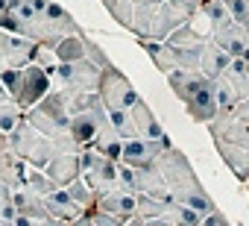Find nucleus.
<instances>
[{"label": "nucleus", "mask_w": 249, "mask_h": 226, "mask_svg": "<svg viewBox=\"0 0 249 226\" xmlns=\"http://www.w3.org/2000/svg\"><path fill=\"white\" fill-rule=\"evenodd\" d=\"M103 6L138 41H167L199 15L202 0H103Z\"/></svg>", "instance_id": "nucleus-1"}, {"label": "nucleus", "mask_w": 249, "mask_h": 226, "mask_svg": "<svg viewBox=\"0 0 249 226\" xmlns=\"http://www.w3.org/2000/svg\"><path fill=\"white\" fill-rule=\"evenodd\" d=\"M156 170L161 173V179H164V185H167L170 200H176V203H182V206H191V208H194V211H199L202 217H205V214H211V211L217 208V206H214V200L208 197V191L202 188V182H199V176H196L194 165L188 162V156H185L176 144H170V147L159 156Z\"/></svg>", "instance_id": "nucleus-2"}, {"label": "nucleus", "mask_w": 249, "mask_h": 226, "mask_svg": "<svg viewBox=\"0 0 249 226\" xmlns=\"http://www.w3.org/2000/svg\"><path fill=\"white\" fill-rule=\"evenodd\" d=\"M208 135L234 179L249 182V121L237 115H217L208 124Z\"/></svg>", "instance_id": "nucleus-3"}, {"label": "nucleus", "mask_w": 249, "mask_h": 226, "mask_svg": "<svg viewBox=\"0 0 249 226\" xmlns=\"http://www.w3.org/2000/svg\"><path fill=\"white\" fill-rule=\"evenodd\" d=\"M27 121L56 147V153H79V147L71 135V115H68L62 91L53 88L36 109L27 112Z\"/></svg>", "instance_id": "nucleus-4"}, {"label": "nucleus", "mask_w": 249, "mask_h": 226, "mask_svg": "<svg viewBox=\"0 0 249 226\" xmlns=\"http://www.w3.org/2000/svg\"><path fill=\"white\" fill-rule=\"evenodd\" d=\"M79 33H85V30L79 27V21H76L62 3H53V0H47V9H44L30 27L21 30L24 38L36 41V44L44 47V50H53L59 41H65L68 36H79Z\"/></svg>", "instance_id": "nucleus-5"}, {"label": "nucleus", "mask_w": 249, "mask_h": 226, "mask_svg": "<svg viewBox=\"0 0 249 226\" xmlns=\"http://www.w3.org/2000/svg\"><path fill=\"white\" fill-rule=\"evenodd\" d=\"M9 144H12V150H15L30 168H38V170H44V168L59 156L56 147H53V144L27 121V118H24V124L9 135Z\"/></svg>", "instance_id": "nucleus-6"}, {"label": "nucleus", "mask_w": 249, "mask_h": 226, "mask_svg": "<svg viewBox=\"0 0 249 226\" xmlns=\"http://www.w3.org/2000/svg\"><path fill=\"white\" fill-rule=\"evenodd\" d=\"M97 94H100V103H103L106 112H111V109L129 112V109H135V103H141V94L132 88V79L123 74L117 65H111V68L103 71Z\"/></svg>", "instance_id": "nucleus-7"}, {"label": "nucleus", "mask_w": 249, "mask_h": 226, "mask_svg": "<svg viewBox=\"0 0 249 226\" xmlns=\"http://www.w3.org/2000/svg\"><path fill=\"white\" fill-rule=\"evenodd\" d=\"M100 76L103 71H97L88 62H71V65H59L53 74V88L65 91V94H97L100 88Z\"/></svg>", "instance_id": "nucleus-8"}, {"label": "nucleus", "mask_w": 249, "mask_h": 226, "mask_svg": "<svg viewBox=\"0 0 249 226\" xmlns=\"http://www.w3.org/2000/svg\"><path fill=\"white\" fill-rule=\"evenodd\" d=\"M50 91H53V76H50L44 68H38V65L33 62V65H27V68L18 71V88H15V94H12V100L18 103V109L30 112V109H36Z\"/></svg>", "instance_id": "nucleus-9"}, {"label": "nucleus", "mask_w": 249, "mask_h": 226, "mask_svg": "<svg viewBox=\"0 0 249 226\" xmlns=\"http://www.w3.org/2000/svg\"><path fill=\"white\" fill-rule=\"evenodd\" d=\"M38 50L41 47L36 41L0 30V68H3V71H21V68L33 65L36 56H38Z\"/></svg>", "instance_id": "nucleus-10"}, {"label": "nucleus", "mask_w": 249, "mask_h": 226, "mask_svg": "<svg viewBox=\"0 0 249 226\" xmlns=\"http://www.w3.org/2000/svg\"><path fill=\"white\" fill-rule=\"evenodd\" d=\"M173 141L164 135L159 141H147V138H132L123 141V153H120V165H126L132 170H144V168H156L159 156L170 147Z\"/></svg>", "instance_id": "nucleus-11"}, {"label": "nucleus", "mask_w": 249, "mask_h": 226, "mask_svg": "<svg viewBox=\"0 0 249 226\" xmlns=\"http://www.w3.org/2000/svg\"><path fill=\"white\" fill-rule=\"evenodd\" d=\"M106 127H108V118H106L103 103L94 106V109H88V112H79V115L71 118V135H73V141H76L79 150L91 147V144L97 141V135H100Z\"/></svg>", "instance_id": "nucleus-12"}, {"label": "nucleus", "mask_w": 249, "mask_h": 226, "mask_svg": "<svg viewBox=\"0 0 249 226\" xmlns=\"http://www.w3.org/2000/svg\"><path fill=\"white\" fill-rule=\"evenodd\" d=\"M27 170H30V165L12 150L9 135H0V182L12 191H18L27 182Z\"/></svg>", "instance_id": "nucleus-13"}, {"label": "nucleus", "mask_w": 249, "mask_h": 226, "mask_svg": "<svg viewBox=\"0 0 249 226\" xmlns=\"http://www.w3.org/2000/svg\"><path fill=\"white\" fill-rule=\"evenodd\" d=\"M97 208L108 217H117V220H129L138 214V194L126 191V188H108L106 194L97 197Z\"/></svg>", "instance_id": "nucleus-14"}, {"label": "nucleus", "mask_w": 249, "mask_h": 226, "mask_svg": "<svg viewBox=\"0 0 249 226\" xmlns=\"http://www.w3.org/2000/svg\"><path fill=\"white\" fill-rule=\"evenodd\" d=\"M220 50H226L231 59H240L243 56V50H246V44H249V33L243 30V27H237L234 21H229V24H223V27H217V30H211V36H208Z\"/></svg>", "instance_id": "nucleus-15"}, {"label": "nucleus", "mask_w": 249, "mask_h": 226, "mask_svg": "<svg viewBox=\"0 0 249 226\" xmlns=\"http://www.w3.org/2000/svg\"><path fill=\"white\" fill-rule=\"evenodd\" d=\"M44 173L53 179L56 188H68L71 182L82 179V170H79V153H59L47 168Z\"/></svg>", "instance_id": "nucleus-16"}, {"label": "nucleus", "mask_w": 249, "mask_h": 226, "mask_svg": "<svg viewBox=\"0 0 249 226\" xmlns=\"http://www.w3.org/2000/svg\"><path fill=\"white\" fill-rule=\"evenodd\" d=\"M229 65H231V56L226 53V50H220L211 38H205V44H202V50H199V74H205L208 79H220L226 71H229Z\"/></svg>", "instance_id": "nucleus-17"}, {"label": "nucleus", "mask_w": 249, "mask_h": 226, "mask_svg": "<svg viewBox=\"0 0 249 226\" xmlns=\"http://www.w3.org/2000/svg\"><path fill=\"white\" fill-rule=\"evenodd\" d=\"M82 179H85V185L100 197V194H106L108 188H117V185H120V162L100 159V165H97L91 173H85Z\"/></svg>", "instance_id": "nucleus-18"}, {"label": "nucleus", "mask_w": 249, "mask_h": 226, "mask_svg": "<svg viewBox=\"0 0 249 226\" xmlns=\"http://www.w3.org/2000/svg\"><path fill=\"white\" fill-rule=\"evenodd\" d=\"M132 127H135V135L138 138H147V141H159V138L167 135L161 130V124H159V118H156V112L144 100L135 103V109H132Z\"/></svg>", "instance_id": "nucleus-19"}, {"label": "nucleus", "mask_w": 249, "mask_h": 226, "mask_svg": "<svg viewBox=\"0 0 249 226\" xmlns=\"http://www.w3.org/2000/svg\"><path fill=\"white\" fill-rule=\"evenodd\" d=\"M44 206H47V211H50V217H56V220H65V223H76V220H82L85 217V211L68 197V191L65 188H59V191H53L50 197H44Z\"/></svg>", "instance_id": "nucleus-20"}, {"label": "nucleus", "mask_w": 249, "mask_h": 226, "mask_svg": "<svg viewBox=\"0 0 249 226\" xmlns=\"http://www.w3.org/2000/svg\"><path fill=\"white\" fill-rule=\"evenodd\" d=\"M12 203H15V214L18 217H33V220H47L50 217V211L44 206V197L33 194L30 188L12 191Z\"/></svg>", "instance_id": "nucleus-21"}, {"label": "nucleus", "mask_w": 249, "mask_h": 226, "mask_svg": "<svg viewBox=\"0 0 249 226\" xmlns=\"http://www.w3.org/2000/svg\"><path fill=\"white\" fill-rule=\"evenodd\" d=\"M156 223H167V226H199L202 223V214L194 211L191 206H182L176 200H167L164 203V211Z\"/></svg>", "instance_id": "nucleus-22"}, {"label": "nucleus", "mask_w": 249, "mask_h": 226, "mask_svg": "<svg viewBox=\"0 0 249 226\" xmlns=\"http://www.w3.org/2000/svg\"><path fill=\"white\" fill-rule=\"evenodd\" d=\"M85 38L88 33H79V36H68L65 41H59L53 47V56L59 65H71V62H85Z\"/></svg>", "instance_id": "nucleus-23"}, {"label": "nucleus", "mask_w": 249, "mask_h": 226, "mask_svg": "<svg viewBox=\"0 0 249 226\" xmlns=\"http://www.w3.org/2000/svg\"><path fill=\"white\" fill-rule=\"evenodd\" d=\"M103 159H111V162H120V153H123V138L111 130V127H106L100 135H97V141L91 144Z\"/></svg>", "instance_id": "nucleus-24"}, {"label": "nucleus", "mask_w": 249, "mask_h": 226, "mask_svg": "<svg viewBox=\"0 0 249 226\" xmlns=\"http://www.w3.org/2000/svg\"><path fill=\"white\" fill-rule=\"evenodd\" d=\"M237 103H240L237 88L231 85L229 76H220L217 79V115H231V112L237 109Z\"/></svg>", "instance_id": "nucleus-25"}, {"label": "nucleus", "mask_w": 249, "mask_h": 226, "mask_svg": "<svg viewBox=\"0 0 249 226\" xmlns=\"http://www.w3.org/2000/svg\"><path fill=\"white\" fill-rule=\"evenodd\" d=\"M106 118H108V127H111L123 141L138 138V135H135V127H132V109H129V112H123V109H111V112H106Z\"/></svg>", "instance_id": "nucleus-26"}, {"label": "nucleus", "mask_w": 249, "mask_h": 226, "mask_svg": "<svg viewBox=\"0 0 249 226\" xmlns=\"http://www.w3.org/2000/svg\"><path fill=\"white\" fill-rule=\"evenodd\" d=\"M24 118H27V112L18 109L15 100L12 103H3V106H0V135H12L24 124Z\"/></svg>", "instance_id": "nucleus-27"}, {"label": "nucleus", "mask_w": 249, "mask_h": 226, "mask_svg": "<svg viewBox=\"0 0 249 226\" xmlns=\"http://www.w3.org/2000/svg\"><path fill=\"white\" fill-rule=\"evenodd\" d=\"M65 191H68V197H71V200H73V203H76V206L85 211V214H91V211L97 208V194H94V191L85 185V179H76V182H71Z\"/></svg>", "instance_id": "nucleus-28"}, {"label": "nucleus", "mask_w": 249, "mask_h": 226, "mask_svg": "<svg viewBox=\"0 0 249 226\" xmlns=\"http://www.w3.org/2000/svg\"><path fill=\"white\" fill-rule=\"evenodd\" d=\"M24 188H30V191L38 194V197H50L53 191H59V188L53 185V179H50L44 170H38V168H30V170H27V182H24Z\"/></svg>", "instance_id": "nucleus-29"}, {"label": "nucleus", "mask_w": 249, "mask_h": 226, "mask_svg": "<svg viewBox=\"0 0 249 226\" xmlns=\"http://www.w3.org/2000/svg\"><path fill=\"white\" fill-rule=\"evenodd\" d=\"M85 62H88V65H94L97 71H106V68H111V65H114V62L106 56V50H103L91 36L85 38Z\"/></svg>", "instance_id": "nucleus-30"}, {"label": "nucleus", "mask_w": 249, "mask_h": 226, "mask_svg": "<svg viewBox=\"0 0 249 226\" xmlns=\"http://www.w3.org/2000/svg\"><path fill=\"white\" fill-rule=\"evenodd\" d=\"M73 226H126L123 220H117V217H108V214H103L100 208H94L91 214H85L82 220H76Z\"/></svg>", "instance_id": "nucleus-31"}, {"label": "nucleus", "mask_w": 249, "mask_h": 226, "mask_svg": "<svg viewBox=\"0 0 249 226\" xmlns=\"http://www.w3.org/2000/svg\"><path fill=\"white\" fill-rule=\"evenodd\" d=\"M0 214L9 217V220L18 217V214H15V203H12V191H9V188H6V191H0Z\"/></svg>", "instance_id": "nucleus-32"}, {"label": "nucleus", "mask_w": 249, "mask_h": 226, "mask_svg": "<svg viewBox=\"0 0 249 226\" xmlns=\"http://www.w3.org/2000/svg\"><path fill=\"white\" fill-rule=\"evenodd\" d=\"M199 226H231V220H229L220 208H214L211 214H205V217H202V223H199Z\"/></svg>", "instance_id": "nucleus-33"}, {"label": "nucleus", "mask_w": 249, "mask_h": 226, "mask_svg": "<svg viewBox=\"0 0 249 226\" xmlns=\"http://www.w3.org/2000/svg\"><path fill=\"white\" fill-rule=\"evenodd\" d=\"M9 3H12V0H0V24H3L6 15H9Z\"/></svg>", "instance_id": "nucleus-34"}, {"label": "nucleus", "mask_w": 249, "mask_h": 226, "mask_svg": "<svg viewBox=\"0 0 249 226\" xmlns=\"http://www.w3.org/2000/svg\"><path fill=\"white\" fill-rule=\"evenodd\" d=\"M0 226H15V220H9V217H3V214H0Z\"/></svg>", "instance_id": "nucleus-35"}, {"label": "nucleus", "mask_w": 249, "mask_h": 226, "mask_svg": "<svg viewBox=\"0 0 249 226\" xmlns=\"http://www.w3.org/2000/svg\"><path fill=\"white\" fill-rule=\"evenodd\" d=\"M246 185H249V182H246Z\"/></svg>", "instance_id": "nucleus-36"}]
</instances>
